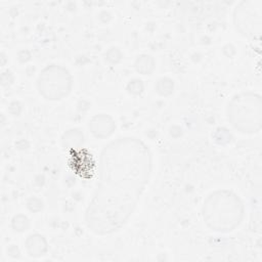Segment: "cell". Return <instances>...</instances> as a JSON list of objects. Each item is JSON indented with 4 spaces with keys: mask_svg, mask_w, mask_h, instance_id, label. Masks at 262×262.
Segmentation results:
<instances>
[{
    "mask_svg": "<svg viewBox=\"0 0 262 262\" xmlns=\"http://www.w3.org/2000/svg\"><path fill=\"white\" fill-rule=\"evenodd\" d=\"M144 85L140 79H132L127 84V91L132 95H139L143 92Z\"/></svg>",
    "mask_w": 262,
    "mask_h": 262,
    "instance_id": "4fadbf2b",
    "label": "cell"
},
{
    "mask_svg": "<svg viewBox=\"0 0 262 262\" xmlns=\"http://www.w3.org/2000/svg\"><path fill=\"white\" fill-rule=\"evenodd\" d=\"M214 139L218 144H226L230 141L231 135L225 128H218L214 134Z\"/></svg>",
    "mask_w": 262,
    "mask_h": 262,
    "instance_id": "5bb4252c",
    "label": "cell"
},
{
    "mask_svg": "<svg viewBox=\"0 0 262 262\" xmlns=\"http://www.w3.org/2000/svg\"><path fill=\"white\" fill-rule=\"evenodd\" d=\"M227 119L243 134H255L262 127V98L254 91L234 94L227 103Z\"/></svg>",
    "mask_w": 262,
    "mask_h": 262,
    "instance_id": "3957f363",
    "label": "cell"
},
{
    "mask_svg": "<svg viewBox=\"0 0 262 262\" xmlns=\"http://www.w3.org/2000/svg\"><path fill=\"white\" fill-rule=\"evenodd\" d=\"M122 56H123V54H122L121 50L115 46L108 48L104 54L105 61L108 62L110 64H116V63L120 62V60L122 59Z\"/></svg>",
    "mask_w": 262,
    "mask_h": 262,
    "instance_id": "7c38bea8",
    "label": "cell"
},
{
    "mask_svg": "<svg viewBox=\"0 0 262 262\" xmlns=\"http://www.w3.org/2000/svg\"><path fill=\"white\" fill-rule=\"evenodd\" d=\"M25 248L29 256L39 258L47 253L48 242L42 234L32 233L26 238Z\"/></svg>",
    "mask_w": 262,
    "mask_h": 262,
    "instance_id": "52a82bcc",
    "label": "cell"
},
{
    "mask_svg": "<svg viewBox=\"0 0 262 262\" xmlns=\"http://www.w3.org/2000/svg\"><path fill=\"white\" fill-rule=\"evenodd\" d=\"M27 208L33 213L40 212L43 209V202L37 196H32L27 202Z\"/></svg>",
    "mask_w": 262,
    "mask_h": 262,
    "instance_id": "9a60e30c",
    "label": "cell"
},
{
    "mask_svg": "<svg viewBox=\"0 0 262 262\" xmlns=\"http://www.w3.org/2000/svg\"><path fill=\"white\" fill-rule=\"evenodd\" d=\"M134 69L141 75H151L156 69V60L150 54H140L134 61Z\"/></svg>",
    "mask_w": 262,
    "mask_h": 262,
    "instance_id": "9c48e42d",
    "label": "cell"
},
{
    "mask_svg": "<svg viewBox=\"0 0 262 262\" xmlns=\"http://www.w3.org/2000/svg\"><path fill=\"white\" fill-rule=\"evenodd\" d=\"M236 31L251 40H259L262 32V1L243 0L233 9Z\"/></svg>",
    "mask_w": 262,
    "mask_h": 262,
    "instance_id": "5b68a950",
    "label": "cell"
},
{
    "mask_svg": "<svg viewBox=\"0 0 262 262\" xmlns=\"http://www.w3.org/2000/svg\"><path fill=\"white\" fill-rule=\"evenodd\" d=\"M245 205L233 190L222 188L210 192L202 205V217L206 226L219 233L235 230L244 220Z\"/></svg>",
    "mask_w": 262,
    "mask_h": 262,
    "instance_id": "7a4b0ae2",
    "label": "cell"
},
{
    "mask_svg": "<svg viewBox=\"0 0 262 262\" xmlns=\"http://www.w3.org/2000/svg\"><path fill=\"white\" fill-rule=\"evenodd\" d=\"M7 252L8 254L11 256V257H18L19 256V250L16 246L14 245H11L8 249H7Z\"/></svg>",
    "mask_w": 262,
    "mask_h": 262,
    "instance_id": "2e32d148",
    "label": "cell"
},
{
    "mask_svg": "<svg viewBox=\"0 0 262 262\" xmlns=\"http://www.w3.org/2000/svg\"><path fill=\"white\" fill-rule=\"evenodd\" d=\"M98 181L86 208V227L97 235L120 230L134 213L152 172V154L133 136L119 137L103 146Z\"/></svg>",
    "mask_w": 262,
    "mask_h": 262,
    "instance_id": "6da1fadb",
    "label": "cell"
},
{
    "mask_svg": "<svg viewBox=\"0 0 262 262\" xmlns=\"http://www.w3.org/2000/svg\"><path fill=\"white\" fill-rule=\"evenodd\" d=\"M88 127L94 137L105 139L113 135L117 125L112 116L101 113L93 116L90 119Z\"/></svg>",
    "mask_w": 262,
    "mask_h": 262,
    "instance_id": "8992f818",
    "label": "cell"
},
{
    "mask_svg": "<svg viewBox=\"0 0 262 262\" xmlns=\"http://www.w3.org/2000/svg\"><path fill=\"white\" fill-rule=\"evenodd\" d=\"M36 85L43 98L60 100L70 94L73 88V77L66 67L52 63L41 70Z\"/></svg>",
    "mask_w": 262,
    "mask_h": 262,
    "instance_id": "277c9868",
    "label": "cell"
},
{
    "mask_svg": "<svg viewBox=\"0 0 262 262\" xmlns=\"http://www.w3.org/2000/svg\"><path fill=\"white\" fill-rule=\"evenodd\" d=\"M155 90L161 96H169L174 91V81L168 77H163L155 84Z\"/></svg>",
    "mask_w": 262,
    "mask_h": 262,
    "instance_id": "30bf717a",
    "label": "cell"
},
{
    "mask_svg": "<svg viewBox=\"0 0 262 262\" xmlns=\"http://www.w3.org/2000/svg\"><path fill=\"white\" fill-rule=\"evenodd\" d=\"M84 143V134L78 128L67 130L61 137V144L64 148L75 149L79 148Z\"/></svg>",
    "mask_w": 262,
    "mask_h": 262,
    "instance_id": "ba28073f",
    "label": "cell"
},
{
    "mask_svg": "<svg viewBox=\"0 0 262 262\" xmlns=\"http://www.w3.org/2000/svg\"><path fill=\"white\" fill-rule=\"evenodd\" d=\"M30 220L24 214H17L13 216L11 220V227L17 232H24L30 228Z\"/></svg>",
    "mask_w": 262,
    "mask_h": 262,
    "instance_id": "8fae6325",
    "label": "cell"
}]
</instances>
